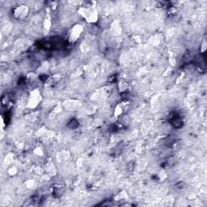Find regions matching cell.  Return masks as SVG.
Wrapping results in <instances>:
<instances>
[{
	"label": "cell",
	"mask_w": 207,
	"mask_h": 207,
	"mask_svg": "<svg viewBox=\"0 0 207 207\" xmlns=\"http://www.w3.org/2000/svg\"><path fill=\"white\" fill-rule=\"evenodd\" d=\"M170 123H171V125L173 126V127H175L176 129L180 128L183 125V122H182L181 117L178 115H176V114H173V116L171 117Z\"/></svg>",
	"instance_id": "1"
},
{
	"label": "cell",
	"mask_w": 207,
	"mask_h": 207,
	"mask_svg": "<svg viewBox=\"0 0 207 207\" xmlns=\"http://www.w3.org/2000/svg\"><path fill=\"white\" fill-rule=\"evenodd\" d=\"M68 126L71 128V129H75L79 126V122L75 120V119H73L71 121V122L68 124Z\"/></svg>",
	"instance_id": "2"
}]
</instances>
